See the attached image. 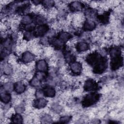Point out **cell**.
I'll list each match as a JSON object with an SVG mask.
<instances>
[{"label": "cell", "instance_id": "44dd1931", "mask_svg": "<svg viewBox=\"0 0 124 124\" xmlns=\"http://www.w3.org/2000/svg\"><path fill=\"white\" fill-rule=\"evenodd\" d=\"M31 84L34 86H37L39 85V81L37 78H35L32 79Z\"/></svg>", "mask_w": 124, "mask_h": 124}, {"label": "cell", "instance_id": "2e32d148", "mask_svg": "<svg viewBox=\"0 0 124 124\" xmlns=\"http://www.w3.org/2000/svg\"><path fill=\"white\" fill-rule=\"evenodd\" d=\"M12 120L13 121L14 123H21L22 118V117L19 114H16L15 115L13 116L12 117Z\"/></svg>", "mask_w": 124, "mask_h": 124}, {"label": "cell", "instance_id": "5bb4252c", "mask_svg": "<svg viewBox=\"0 0 124 124\" xmlns=\"http://www.w3.org/2000/svg\"><path fill=\"white\" fill-rule=\"evenodd\" d=\"M11 99V95L6 93H1V100L4 103L8 102Z\"/></svg>", "mask_w": 124, "mask_h": 124}, {"label": "cell", "instance_id": "277c9868", "mask_svg": "<svg viewBox=\"0 0 124 124\" xmlns=\"http://www.w3.org/2000/svg\"><path fill=\"white\" fill-rule=\"evenodd\" d=\"M96 87V84L95 82L91 79L87 80L85 83L84 88L87 91H90L93 90Z\"/></svg>", "mask_w": 124, "mask_h": 124}, {"label": "cell", "instance_id": "d6986e66", "mask_svg": "<svg viewBox=\"0 0 124 124\" xmlns=\"http://www.w3.org/2000/svg\"><path fill=\"white\" fill-rule=\"evenodd\" d=\"M65 58L66 61L69 62H73L74 60V56L70 53H67Z\"/></svg>", "mask_w": 124, "mask_h": 124}, {"label": "cell", "instance_id": "9c48e42d", "mask_svg": "<svg viewBox=\"0 0 124 124\" xmlns=\"http://www.w3.org/2000/svg\"><path fill=\"white\" fill-rule=\"evenodd\" d=\"M70 9L73 11H76L78 12L82 9V5L79 2H73V3H71L70 4Z\"/></svg>", "mask_w": 124, "mask_h": 124}, {"label": "cell", "instance_id": "6da1fadb", "mask_svg": "<svg viewBox=\"0 0 124 124\" xmlns=\"http://www.w3.org/2000/svg\"><path fill=\"white\" fill-rule=\"evenodd\" d=\"M97 95L95 94H90L87 95L84 100V104L86 106H89L93 104L96 100Z\"/></svg>", "mask_w": 124, "mask_h": 124}, {"label": "cell", "instance_id": "7c38bea8", "mask_svg": "<svg viewBox=\"0 0 124 124\" xmlns=\"http://www.w3.org/2000/svg\"><path fill=\"white\" fill-rule=\"evenodd\" d=\"M37 68L39 70L45 71L47 68V65L44 60H40L37 63Z\"/></svg>", "mask_w": 124, "mask_h": 124}, {"label": "cell", "instance_id": "8992f818", "mask_svg": "<svg viewBox=\"0 0 124 124\" xmlns=\"http://www.w3.org/2000/svg\"><path fill=\"white\" fill-rule=\"evenodd\" d=\"M95 24L92 20H87L85 22L84 28L86 31H92L94 29Z\"/></svg>", "mask_w": 124, "mask_h": 124}, {"label": "cell", "instance_id": "ffe728a7", "mask_svg": "<svg viewBox=\"0 0 124 124\" xmlns=\"http://www.w3.org/2000/svg\"><path fill=\"white\" fill-rule=\"evenodd\" d=\"M44 3V6L46 7V8H50V7H51L53 5V1H44L43 2Z\"/></svg>", "mask_w": 124, "mask_h": 124}, {"label": "cell", "instance_id": "5b68a950", "mask_svg": "<svg viewBox=\"0 0 124 124\" xmlns=\"http://www.w3.org/2000/svg\"><path fill=\"white\" fill-rule=\"evenodd\" d=\"M47 104V101L43 98H40L36 100L34 102V106L37 108H42L45 107Z\"/></svg>", "mask_w": 124, "mask_h": 124}, {"label": "cell", "instance_id": "8fae6325", "mask_svg": "<svg viewBox=\"0 0 124 124\" xmlns=\"http://www.w3.org/2000/svg\"><path fill=\"white\" fill-rule=\"evenodd\" d=\"M122 63V61L121 59L119 58H115L112 60V62H111V66L113 69H117L120 67L121 63Z\"/></svg>", "mask_w": 124, "mask_h": 124}, {"label": "cell", "instance_id": "7402d4cb", "mask_svg": "<svg viewBox=\"0 0 124 124\" xmlns=\"http://www.w3.org/2000/svg\"><path fill=\"white\" fill-rule=\"evenodd\" d=\"M69 117L68 116H65L64 117H62L61 119V120L62 121V122H63V121H65L64 123L66 122L67 121L69 120Z\"/></svg>", "mask_w": 124, "mask_h": 124}, {"label": "cell", "instance_id": "ac0fdd59", "mask_svg": "<svg viewBox=\"0 0 124 124\" xmlns=\"http://www.w3.org/2000/svg\"><path fill=\"white\" fill-rule=\"evenodd\" d=\"M22 22L24 24H29L31 22V19L30 16H25L23 17L22 19Z\"/></svg>", "mask_w": 124, "mask_h": 124}, {"label": "cell", "instance_id": "30bf717a", "mask_svg": "<svg viewBox=\"0 0 124 124\" xmlns=\"http://www.w3.org/2000/svg\"><path fill=\"white\" fill-rule=\"evenodd\" d=\"M15 91L17 93H21L25 90V87L24 84L21 82H17L15 86Z\"/></svg>", "mask_w": 124, "mask_h": 124}, {"label": "cell", "instance_id": "e0dca14e", "mask_svg": "<svg viewBox=\"0 0 124 124\" xmlns=\"http://www.w3.org/2000/svg\"><path fill=\"white\" fill-rule=\"evenodd\" d=\"M3 71L4 72L8 75H10L12 73V68L11 67V65H8L6 64L4 66V68H3Z\"/></svg>", "mask_w": 124, "mask_h": 124}, {"label": "cell", "instance_id": "9a60e30c", "mask_svg": "<svg viewBox=\"0 0 124 124\" xmlns=\"http://www.w3.org/2000/svg\"><path fill=\"white\" fill-rule=\"evenodd\" d=\"M60 38L62 42H66L70 38V35L67 32H63L60 35Z\"/></svg>", "mask_w": 124, "mask_h": 124}, {"label": "cell", "instance_id": "52a82bcc", "mask_svg": "<svg viewBox=\"0 0 124 124\" xmlns=\"http://www.w3.org/2000/svg\"><path fill=\"white\" fill-rule=\"evenodd\" d=\"M77 48L78 51L83 52L88 49L89 46L85 42H79L77 44Z\"/></svg>", "mask_w": 124, "mask_h": 124}, {"label": "cell", "instance_id": "3957f363", "mask_svg": "<svg viewBox=\"0 0 124 124\" xmlns=\"http://www.w3.org/2000/svg\"><path fill=\"white\" fill-rule=\"evenodd\" d=\"M70 69L73 73L79 74L82 71V65L79 62H75L71 65Z\"/></svg>", "mask_w": 124, "mask_h": 124}, {"label": "cell", "instance_id": "4fadbf2b", "mask_svg": "<svg viewBox=\"0 0 124 124\" xmlns=\"http://www.w3.org/2000/svg\"><path fill=\"white\" fill-rule=\"evenodd\" d=\"M47 31V27L46 26H41L39 27H38L37 29L36 33L39 35H44Z\"/></svg>", "mask_w": 124, "mask_h": 124}, {"label": "cell", "instance_id": "ba28073f", "mask_svg": "<svg viewBox=\"0 0 124 124\" xmlns=\"http://www.w3.org/2000/svg\"><path fill=\"white\" fill-rule=\"evenodd\" d=\"M44 93L46 96L48 97H52L55 95V90L53 88L49 87H46L45 89Z\"/></svg>", "mask_w": 124, "mask_h": 124}, {"label": "cell", "instance_id": "7a4b0ae2", "mask_svg": "<svg viewBox=\"0 0 124 124\" xmlns=\"http://www.w3.org/2000/svg\"><path fill=\"white\" fill-rule=\"evenodd\" d=\"M34 59L33 55L30 52H25L22 56V60L25 63H30L32 62Z\"/></svg>", "mask_w": 124, "mask_h": 124}]
</instances>
